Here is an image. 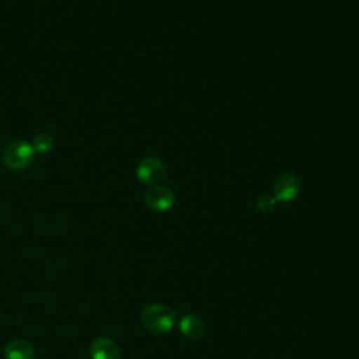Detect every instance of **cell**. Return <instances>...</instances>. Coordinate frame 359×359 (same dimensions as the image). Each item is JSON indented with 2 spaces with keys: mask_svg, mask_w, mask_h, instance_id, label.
<instances>
[{
  "mask_svg": "<svg viewBox=\"0 0 359 359\" xmlns=\"http://www.w3.org/2000/svg\"><path fill=\"white\" fill-rule=\"evenodd\" d=\"M142 325L156 334L167 332L175 323V311L164 304H149L140 313Z\"/></svg>",
  "mask_w": 359,
  "mask_h": 359,
  "instance_id": "1",
  "label": "cell"
},
{
  "mask_svg": "<svg viewBox=\"0 0 359 359\" xmlns=\"http://www.w3.org/2000/svg\"><path fill=\"white\" fill-rule=\"evenodd\" d=\"M34 147L24 140L10 142L3 150V163L8 170L21 171L34 161Z\"/></svg>",
  "mask_w": 359,
  "mask_h": 359,
  "instance_id": "2",
  "label": "cell"
},
{
  "mask_svg": "<svg viewBox=\"0 0 359 359\" xmlns=\"http://www.w3.org/2000/svg\"><path fill=\"white\" fill-rule=\"evenodd\" d=\"M165 175V165L163 160L154 156L142 158L136 167V177L140 182L147 185H157Z\"/></svg>",
  "mask_w": 359,
  "mask_h": 359,
  "instance_id": "3",
  "label": "cell"
},
{
  "mask_svg": "<svg viewBox=\"0 0 359 359\" xmlns=\"http://www.w3.org/2000/svg\"><path fill=\"white\" fill-rule=\"evenodd\" d=\"M144 202L149 209L154 212H164L171 209L175 202V195L168 187L153 185L146 191Z\"/></svg>",
  "mask_w": 359,
  "mask_h": 359,
  "instance_id": "4",
  "label": "cell"
},
{
  "mask_svg": "<svg viewBox=\"0 0 359 359\" xmlns=\"http://www.w3.org/2000/svg\"><path fill=\"white\" fill-rule=\"evenodd\" d=\"M299 194V180L292 172L280 174L273 182V196L279 202H290Z\"/></svg>",
  "mask_w": 359,
  "mask_h": 359,
  "instance_id": "5",
  "label": "cell"
},
{
  "mask_svg": "<svg viewBox=\"0 0 359 359\" xmlns=\"http://www.w3.org/2000/svg\"><path fill=\"white\" fill-rule=\"evenodd\" d=\"M88 352L91 359H119L121 358L118 345L108 337H97L90 344Z\"/></svg>",
  "mask_w": 359,
  "mask_h": 359,
  "instance_id": "6",
  "label": "cell"
},
{
  "mask_svg": "<svg viewBox=\"0 0 359 359\" xmlns=\"http://www.w3.org/2000/svg\"><path fill=\"white\" fill-rule=\"evenodd\" d=\"M6 359H34L35 349L25 339H13L4 346Z\"/></svg>",
  "mask_w": 359,
  "mask_h": 359,
  "instance_id": "7",
  "label": "cell"
},
{
  "mask_svg": "<svg viewBox=\"0 0 359 359\" xmlns=\"http://www.w3.org/2000/svg\"><path fill=\"white\" fill-rule=\"evenodd\" d=\"M181 332L189 339H199L205 334V323L195 314H187L180 321Z\"/></svg>",
  "mask_w": 359,
  "mask_h": 359,
  "instance_id": "8",
  "label": "cell"
},
{
  "mask_svg": "<svg viewBox=\"0 0 359 359\" xmlns=\"http://www.w3.org/2000/svg\"><path fill=\"white\" fill-rule=\"evenodd\" d=\"M52 146H53V137L49 133H46V132L38 133L34 137L32 147L38 153H48L52 149Z\"/></svg>",
  "mask_w": 359,
  "mask_h": 359,
  "instance_id": "9",
  "label": "cell"
},
{
  "mask_svg": "<svg viewBox=\"0 0 359 359\" xmlns=\"http://www.w3.org/2000/svg\"><path fill=\"white\" fill-rule=\"evenodd\" d=\"M275 205H276V199L271 194H261L257 198V208H258L259 212L268 213L275 208Z\"/></svg>",
  "mask_w": 359,
  "mask_h": 359,
  "instance_id": "10",
  "label": "cell"
}]
</instances>
